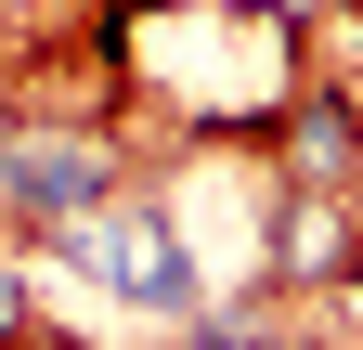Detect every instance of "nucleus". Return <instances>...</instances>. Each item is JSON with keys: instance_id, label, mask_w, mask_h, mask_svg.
Returning <instances> with one entry per match:
<instances>
[{"instance_id": "obj_1", "label": "nucleus", "mask_w": 363, "mask_h": 350, "mask_svg": "<svg viewBox=\"0 0 363 350\" xmlns=\"http://www.w3.org/2000/svg\"><path fill=\"white\" fill-rule=\"evenodd\" d=\"M52 247H65V259H78L104 298H130V312H169V324L195 312V286H208L169 208H117V195H91L78 221H52Z\"/></svg>"}, {"instance_id": "obj_2", "label": "nucleus", "mask_w": 363, "mask_h": 350, "mask_svg": "<svg viewBox=\"0 0 363 350\" xmlns=\"http://www.w3.org/2000/svg\"><path fill=\"white\" fill-rule=\"evenodd\" d=\"M91 195H117V143L104 130H0V208H13L26 234L78 221Z\"/></svg>"}, {"instance_id": "obj_3", "label": "nucleus", "mask_w": 363, "mask_h": 350, "mask_svg": "<svg viewBox=\"0 0 363 350\" xmlns=\"http://www.w3.org/2000/svg\"><path fill=\"white\" fill-rule=\"evenodd\" d=\"M286 273H298V286H337V273H363V247H350V221H337V195L286 208Z\"/></svg>"}, {"instance_id": "obj_4", "label": "nucleus", "mask_w": 363, "mask_h": 350, "mask_svg": "<svg viewBox=\"0 0 363 350\" xmlns=\"http://www.w3.org/2000/svg\"><path fill=\"white\" fill-rule=\"evenodd\" d=\"M286 143H298V169H311V195H337V182H350V117H337V104H298Z\"/></svg>"}, {"instance_id": "obj_5", "label": "nucleus", "mask_w": 363, "mask_h": 350, "mask_svg": "<svg viewBox=\"0 0 363 350\" xmlns=\"http://www.w3.org/2000/svg\"><path fill=\"white\" fill-rule=\"evenodd\" d=\"M13 324H26V286H13V273H0V337H13Z\"/></svg>"}, {"instance_id": "obj_6", "label": "nucleus", "mask_w": 363, "mask_h": 350, "mask_svg": "<svg viewBox=\"0 0 363 350\" xmlns=\"http://www.w3.org/2000/svg\"><path fill=\"white\" fill-rule=\"evenodd\" d=\"M272 13H311V0H272Z\"/></svg>"}, {"instance_id": "obj_7", "label": "nucleus", "mask_w": 363, "mask_h": 350, "mask_svg": "<svg viewBox=\"0 0 363 350\" xmlns=\"http://www.w3.org/2000/svg\"><path fill=\"white\" fill-rule=\"evenodd\" d=\"M350 312H363V298H350Z\"/></svg>"}]
</instances>
